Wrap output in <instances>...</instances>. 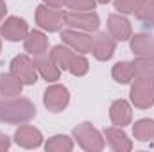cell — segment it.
<instances>
[{"label": "cell", "instance_id": "6da1fadb", "mask_svg": "<svg viewBox=\"0 0 154 152\" xmlns=\"http://www.w3.org/2000/svg\"><path fill=\"white\" fill-rule=\"evenodd\" d=\"M36 116V108L27 99H7L0 104V122L5 123H27Z\"/></svg>", "mask_w": 154, "mask_h": 152}, {"label": "cell", "instance_id": "7a4b0ae2", "mask_svg": "<svg viewBox=\"0 0 154 152\" xmlns=\"http://www.w3.org/2000/svg\"><path fill=\"white\" fill-rule=\"evenodd\" d=\"M131 100L136 108L147 109L154 104V81L147 77H136L131 86Z\"/></svg>", "mask_w": 154, "mask_h": 152}, {"label": "cell", "instance_id": "3957f363", "mask_svg": "<svg viewBox=\"0 0 154 152\" xmlns=\"http://www.w3.org/2000/svg\"><path fill=\"white\" fill-rule=\"evenodd\" d=\"M74 136H75L77 143L81 145V149L88 152H97L104 149V140H102L100 132L88 122L77 125L74 129Z\"/></svg>", "mask_w": 154, "mask_h": 152}, {"label": "cell", "instance_id": "277c9868", "mask_svg": "<svg viewBox=\"0 0 154 152\" xmlns=\"http://www.w3.org/2000/svg\"><path fill=\"white\" fill-rule=\"evenodd\" d=\"M36 22L41 29H45L48 32H56L66 23V13L57 7L39 5L36 9Z\"/></svg>", "mask_w": 154, "mask_h": 152}, {"label": "cell", "instance_id": "5b68a950", "mask_svg": "<svg viewBox=\"0 0 154 152\" xmlns=\"http://www.w3.org/2000/svg\"><path fill=\"white\" fill-rule=\"evenodd\" d=\"M11 74L22 84H34L38 81V70L29 56H16L11 61Z\"/></svg>", "mask_w": 154, "mask_h": 152}, {"label": "cell", "instance_id": "8992f818", "mask_svg": "<svg viewBox=\"0 0 154 152\" xmlns=\"http://www.w3.org/2000/svg\"><path fill=\"white\" fill-rule=\"evenodd\" d=\"M43 102L45 106L48 108V111L52 113H59L63 111L68 102H70V95H68V90L61 84H52L45 90V95H43Z\"/></svg>", "mask_w": 154, "mask_h": 152}, {"label": "cell", "instance_id": "52a82bcc", "mask_svg": "<svg viewBox=\"0 0 154 152\" xmlns=\"http://www.w3.org/2000/svg\"><path fill=\"white\" fill-rule=\"evenodd\" d=\"M66 25L91 32L99 29V16L93 11H70L66 13Z\"/></svg>", "mask_w": 154, "mask_h": 152}, {"label": "cell", "instance_id": "ba28073f", "mask_svg": "<svg viewBox=\"0 0 154 152\" xmlns=\"http://www.w3.org/2000/svg\"><path fill=\"white\" fill-rule=\"evenodd\" d=\"M61 38L63 41L79 54H86V52H91V45H93V38L90 34H84V32H77L74 29H66L61 32Z\"/></svg>", "mask_w": 154, "mask_h": 152}, {"label": "cell", "instance_id": "9c48e42d", "mask_svg": "<svg viewBox=\"0 0 154 152\" xmlns=\"http://www.w3.org/2000/svg\"><path fill=\"white\" fill-rule=\"evenodd\" d=\"M0 34L9 41H20V39H25L29 34V29H27V23L22 20V18H16V16H11L7 18L2 25H0Z\"/></svg>", "mask_w": 154, "mask_h": 152}, {"label": "cell", "instance_id": "30bf717a", "mask_svg": "<svg viewBox=\"0 0 154 152\" xmlns=\"http://www.w3.org/2000/svg\"><path fill=\"white\" fill-rule=\"evenodd\" d=\"M14 141L23 149H36V147L41 145L43 136L32 125H20L14 132Z\"/></svg>", "mask_w": 154, "mask_h": 152}, {"label": "cell", "instance_id": "8fae6325", "mask_svg": "<svg viewBox=\"0 0 154 152\" xmlns=\"http://www.w3.org/2000/svg\"><path fill=\"white\" fill-rule=\"evenodd\" d=\"M91 52L99 61H108L113 57L115 54V39L106 32H100L99 36L93 38V45H91Z\"/></svg>", "mask_w": 154, "mask_h": 152}, {"label": "cell", "instance_id": "7c38bea8", "mask_svg": "<svg viewBox=\"0 0 154 152\" xmlns=\"http://www.w3.org/2000/svg\"><path fill=\"white\" fill-rule=\"evenodd\" d=\"M34 66H36L38 74H41V77L47 79V81H57L59 79L61 68L56 65V61L52 59V56L48 52L34 57Z\"/></svg>", "mask_w": 154, "mask_h": 152}, {"label": "cell", "instance_id": "4fadbf2b", "mask_svg": "<svg viewBox=\"0 0 154 152\" xmlns=\"http://www.w3.org/2000/svg\"><path fill=\"white\" fill-rule=\"evenodd\" d=\"M108 31L115 41H125L131 38V23L120 14H111L108 18Z\"/></svg>", "mask_w": 154, "mask_h": 152}, {"label": "cell", "instance_id": "5bb4252c", "mask_svg": "<svg viewBox=\"0 0 154 152\" xmlns=\"http://www.w3.org/2000/svg\"><path fill=\"white\" fill-rule=\"evenodd\" d=\"M104 136H106L108 145L116 152H127L133 147L131 140L127 138V134L124 131H120V127H108L104 131Z\"/></svg>", "mask_w": 154, "mask_h": 152}, {"label": "cell", "instance_id": "9a60e30c", "mask_svg": "<svg viewBox=\"0 0 154 152\" xmlns=\"http://www.w3.org/2000/svg\"><path fill=\"white\" fill-rule=\"evenodd\" d=\"M131 114H133L131 113V106L125 100H115L111 104L109 118H111V122L116 127H124V125L131 123Z\"/></svg>", "mask_w": 154, "mask_h": 152}, {"label": "cell", "instance_id": "2e32d148", "mask_svg": "<svg viewBox=\"0 0 154 152\" xmlns=\"http://www.w3.org/2000/svg\"><path fill=\"white\" fill-rule=\"evenodd\" d=\"M47 48H48V41H47L43 32L32 31V32L27 34V38H25V52L27 54H31V56L36 57V56L45 54Z\"/></svg>", "mask_w": 154, "mask_h": 152}, {"label": "cell", "instance_id": "e0dca14e", "mask_svg": "<svg viewBox=\"0 0 154 152\" xmlns=\"http://www.w3.org/2000/svg\"><path fill=\"white\" fill-rule=\"evenodd\" d=\"M131 50L138 57L154 56V36H151V34H136V36H133Z\"/></svg>", "mask_w": 154, "mask_h": 152}, {"label": "cell", "instance_id": "ac0fdd59", "mask_svg": "<svg viewBox=\"0 0 154 152\" xmlns=\"http://www.w3.org/2000/svg\"><path fill=\"white\" fill-rule=\"evenodd\" d=\"M22 86L23 84L13 74H2L0 75V95H4L5 99L18 97L22 93Z\"/></svg>", "mask_w": 154, "mask_h": 152}, {"label": "cell", "instance_id": "d6986e66", "mask_svg": "<svg viewBox=\"0 0 154 152\" xmlns=\"http://www.w3.org/2000/svg\"><path fill=\"white\" fill-rule=\"evenodd\" d=\"M133 134L138 141H152L154 140V120L143 118L138 120L133 127Z\"/></svg>", "mask_w": 154, "mask_h": 152}, {"label": "cell", "instance_id": "ffe728a7", "mask_svg": "<svg viewBox=\"0 0 154 152\" xmlns=\"http://www.w3.org/2000/svg\"><path fill=\"white\" fill-rule=\"evenodd\" d=\"M75 54H77L75 50H72V48H68V47H63V45L54 47L52 52H50V56H52V59L56 61V65H57L59 68H63V70H68V66H70V63H72V59H74Z\"/></svg>", "mask_w": 154, "mask_h": 152}, {"label": "cell", "instance_id": "44dd1931", "mask_svg": "<svg viewBox=\"0 0 154 152\" xmlns=\"http://www.w3.org/2000/svg\"><path fill=\"white\" fill-rule=\"evenodd\" d=\"M111 75H113V79H115L116 82H120V84H127V82H131V81L136 77V74H134V66H133V63L122 61V63H116L115 66H113Z\"/></svg>", "mask_w": 154, "mask_h": 152}, {"label": "cell", "instance_id": "7402d4cb", "mask_svg": "<svg viewBox=\"0 0 154 152\" xmlns=\"http://www.w3.org/2000/svg\"><path fill=\"white\" fill-rule=\"evenodd\" d=\"M134 74L136 77H147L154 81V56H147V57H138L134 63Z\"/></svg>", "mask_w": 154, "mask_h": 152}, {"label": "cell", "instance_id": "603a6c76", "mask_svg": "<svg viewBox=\"0 0 154 152\" xmlns=\"http://www.w3.org/2000/svg\"><path fill=\"white\" fill-rule=\"evenodd\" d=\"M45 149L48 152H68V150L74 149V143H72V140H70L68 136H65V134H56V136H52V138L47 141Z\"/></svg>", "mask_w": 154, "mask_h": 152}, {"label": "cell", "instance_id": "cb8c5ba5", "mask_svg": "<svg viewBox=\"0 0 154 152\" xmlns=\"http://www.w3.org/2000/svg\"><path fill=\"white\" fill-rule=\"evenodd\" d=\"M134 14L145 25L154 27V0H140V5Z\"/></svg>", "mask_w": 154, "mask_h": 152}, {"label": "cell", "instance_id": "d4e9b609", "mask_svg": "<svg viewBox=\"0 0 154 152\" xmlns=\"http://www.w3.org/2000/svg\"><path fill=\"white\" fill-rule=\"evenodd\" d=\"M68 70L74 75H84L88 72V61H86V57L77 52L75 56H74V59H72V63H70V66H68Z\"/></svg>", "mask_w": 154, "mask_h": 152}, {"label": "cell", "instance_id": "484cf974", "mask_svg": "<svg viewBox=\"0 0 154 152\" xmlns=\"http://www.w3.org/2000/svg\"><path fill=\"white\" fill-rule=\"evenodd\" d=\"M97 0H66L65 7L70 11H91Z\"/></svg>", "mask_w": 154, "mask_h": 152}, {"label": "cell", "instance_id": "4316f807", "mask_svg": "<svg viewBox=\"0 0 154 152\" xmlns=\"http://www.w3.org/2000/svg\"><path fill=\"white\" fill-rule=\"evenodd\" d=\"M115 2V7L120 13H125V14H131V13H136L138 5H140V0H113Z\"/></svg>", "mask_w": 154, "mask_h": 152}, {"label": "cell", "instance_id": "83f0119b", "mask_svg": "<svg viewBox=\"0 0 154 152\" xmlns=\"http://www.w3.org/2000/svg\"><path fill=\"white\" fill-rule=\"evenodd\" d=\"M9 145H11V140H9V136H5L4 132H0V152L7 150V149H9Z\"/></svg>", "mask_w": 154, "mask_h": 152}, {"label": "cell", "instance_id": "f1b7e54d", "mask_svg": "<svg viewBox=\"0 0 154 152\" xmlns=\"http://www.w3.org/2000/svg\"><path fill=\"white\" fill-rule=\"evenodd\" d=\"M48 7H57V9H61L65 4H66V0H43Z\"/></svg>", "mask_w": 154, "mask_h": 152}, {"label": "cell", "instance_id": "f546056e", "mask_svg": "<svg viewBox=\"0 0 154 152\" xmlns=\"http://www.w3.org/2000/svg\"><path fill=\"white\" fill-rule=\"evenodd\" d=\"M4 16H5V4H4V0H0V22Z\"/></svg>", "mask_w": 154, "mask_h": 152}, {"label": "cell", "instance_id": "4dcf8cb0", "mask_svg": "<svg viewBox=\"0 0 154 152\" xmlns=\"http://www.w3.org/2000/svg\"><path fill=\"white\" fill-rule=\"evenodd\" d=\"M97 2H99V4H108L109 0H97Z\"/></svg>", "mask_w": 154, "mask_h": 152}, {"label": "cell", "instance_id": "1f68e13d", "mask_svg": "<svg viewBox=\"0 0 154 152\" xmlns=\"http://www.w3.org/2000/svg\"><path fill=\"white\" fill-rule=\"evenodd\" d=\"M0 48H2V43H0Z\"/></svg>", "mask_w": 154, "mask_h": 152}]
</instances>
